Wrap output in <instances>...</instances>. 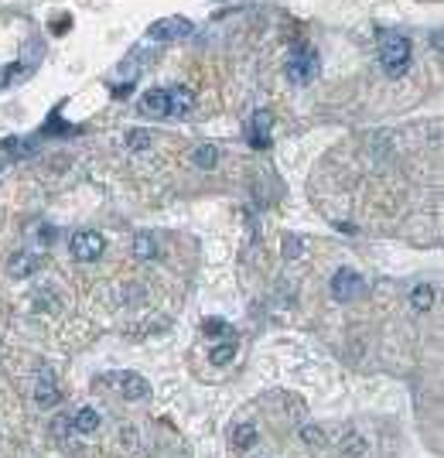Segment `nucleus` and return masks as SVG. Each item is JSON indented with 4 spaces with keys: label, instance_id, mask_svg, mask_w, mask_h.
Returning a JSON list of instances; mask_svg holds the SVG:
<instances>
[{
    "label": "nucleus",
    "instance_id": "11",
    "mask_svg": "<svg viewBox=\"0 0 444 458\" xmlns=\"http://www.w3.org/2000/svg\"><path fill=\"white\" fill-rule=\"evenodd\" d=\"M62 401V390H58V383L48 376V373H41L38 376V387H35V403L38 407H52V403Z\"/></svg>",
    "mask_w": 444,
    "mask_h": 458
},
{
    "label": "nucleus",
    "instance_id": "4",
    "mask_svg": "<svg viewBox=\"0 0 444 458\" xmlns=\"http://www.w3.org/2000/svg\"><path fill=\"white\" fill-rule=\"evenodd\" d=\"M270 130H274V113L270 110H257L246 123V140L253 151H267L270 147Z\"/></svg>",
    "mask_w": 444,
    "mask_h": 458
},
{
    "label": "nucleus",
    "instance_id": "16",
    "mask_svg": "<svg viewBox=\"0 0 444 458\" xmlns=\"http://www.w3.org/2000/svg\"><path fill=\"white\" fill-rule=\"evenodd\" d=\"M232 445L243 448V452L253 448V445H257V428H253V424H236V428H232Z\"/></svg>",
    "mask_w": 444,
    "mask_h": 458
},
{
    "label": "nucleus",
    "instance_id": "10",
    "mask_svg": "<svg viewBox=\"0 0 444 458\" xmlns=\"http://www.w3.org/2000/svg\"><path fill=\"white\" fill-rule=\"evenodd\" d=\"M68 424H72L75 434H93V431L100 428V410H93V407H79V410L68 417Z\"/></svg>",
    "mask_w": 444,
    "mask_h": 458
},
{
    "label": "nucleus",
    "instance_id": "18",
    "mask_svg": "<svg viewBox=\"0 0 444 458\" xmlns=\"http://www.w3.org/2000/svg\"><path fill=\"white\" fill-rule=\"evenodd\" d=\"M151 144H154V137H151L147 130H140V127L127 134V147H130V151H147Z\"/></svg>",
    "mask_w": 444,
    "mask_h": 458
},
{
    "label": "nucleus",
    "instance_id": "6",
    "mask_svg": "<svg viewBox=\"0 0 444 458\" xmlns=\"http://www.w3.org/2000/svg\"><path fill=\"white\" fill-rule=\"evenodd\" d=\"M195 31V24L188 21V17H161V21H154L151 24V38H158V42H178V38H188Z\"/></svg>",
    "mask_w": 444,
    "mask_h": 458
},
{
    "label": "nucleus",
    "instance_id": "1",
    "mask_svg": "<svg viewBox=\"0 0 444 458\" xmlns=\"http://www.w3.org/2000/svg\"><path fill=\"white\" fill-rule=\"evenodd\" d=\"M380 62H383V72L389 79H400L407 68H410V38L403 35H383L380 38Z\"/></svg>",
    "mask_w": 444,
    "mask_h": 458
},
{
    "label": "nucleus",
    "instance_id": "7",
    "mask_svg": "<svg viewBox=\"0 0 444 458\" xmlns=\"http://www.w3.org/2000/svg\"><path fill=\"white\" fill-rule=\"evenodd\" d=\"M110 380L120 387V394H123L127 401H147V397H151V383H147L140 373H133V369L116 373V376H110Z\"/></svg>",
    "mask_w": 444,
    "mask_h": 458
},
{
    "label": "nucleus",
    "instance_id": "22",
    "mask_svg": "<svg viewBox=\"0 0 444 458\" xmlns=\"http://www.w3.org/2000/svg\"><path fill=\"white\" fill-rule=\"evenodd\" d=\"M431 48H434V52H441V31H434V38H431Z\"/></svg>",
    "mask_w": 444,
    "mask_h": 458
},
{
    "label": "nucleus",
    "instance_id": "15",
    "mask_svg": "<svg viewBox=\"0 0 444 458\" xmlns=\"http://www.w3.org/2000/svg\"><path fill=\"white\" fill-rule=\"evenodd\" d=\"M133 257H140V260H154V257H158V243H154L151 232L133 236Z\"/></svg>",
    "mask_w": 444,
    "mask_h": 458
},
{
    "label": "nucleus",
    "instance_id": "20",
    "mask_svg": "<svg viewBox=\"0 0 444 458\" xmlns=\"http://www.w3.org/2000/svg\"><path fill=\"white\" fill-rule=\"evenodd\" d=\"M205 336H229V325L222 322V318H205Z\"/></svg>",
    "mask_w": 444,
    "mask_h": 458
},
{
    "label": "nucleus",
    "instance_id": "8",
    "mask_svg": "<svg viewBox=\"0 0 444 458\" xmlns=\"http://www.w3.org/2000/svg\"><path fill=\"white\" fill-rule=\"evenodd\" d=\"M140 113L171 116V93H167V89H147V93L140 96Z\"/></svg>",
    "mask_w": 444,
    "mask_h": 458
},
{
    "label": "nucleus",
    "instance_id": "13",
    "mask_svg": "<svg viewBox=\"0 0 444 458\" xmlns=\"http://www.w3.org/2000/svg\"><path fill=\"white\" fill-rule=\"evenodd\" d=\"M171 93V116H188V110H192V93L185 89V86H178V89H167Z\"/></svg>",
    "mask_w": 444,
    "mask_h": 458
},
{
    "label": "nucleus",
    "instance_id": "3",
    "mask_svg": "<svg viewBox=\"0 0 444 458\" xmlns=\"http://www.w3.org/2000/svg\"><path fill=\"white\" fill-rule=\"evenodd\" d=\"M362 291H366V281H362L359 271L342 267V271H335L332 274V297L335 301H355Z\"/></svg>",
    "mask_w": 444,
    "mask_h": 458
},
{
    "label": "nucleus",
    "instance_id": "12",
    "mask_svg": "<svg viewBox=\"0 0 444 458\" xmlns=\"http://www.w3.org/2000/svg\"><path fill=\"white\" fill-rule=\"evenodd\" d=\"M434 301H438L434 284H417L414 291H410V308H414V311H431Z\"/></svg>",
    "mask_w": 444,
    "mask_h": 458
},
{
    "label": "nucleus",
    "instance_id": "2",
    "mask_svg": "<svg viewBox=\"0 0 444 458\" xmlns=\"http://www.w3.org/2000/svg\"><path fill=\"white\" fill-rule=\"evenodd\" d=\"M68 250H72L75 260L93 264V260H100V257L107 253V239H103V232H96V229H79V232H72Z\"/></svg>",
    "mask_w": 444,
    "mask_h": 458
},
{
    "label": "nucleus",
    "instance_id": "14",
    "mask_svg": "<svg viewBox=\"0 0 444 458\" xmlns=\"http://www.w3.org/2000/svg\"><path fill=\"white\" fill-rule=\"evenodd\" d=\"M192 161L198 165V168H216L219 165V147L216 144H202V147H195V154H192Z\"/></svg>",
    "mask_w": 444,
    "mask_h": 458
},
{
    "label": "nucleus",
    "instance_id": "5",
    "mask_svg": "<svg viewBox=\"0 0 444 458\" xmlns=\"http://www.w3.org/2000/svg\"><path fill=\"white\" fill-rule=\"evenodd\" d=\"M315 75H318V55H315L311 48L297 52V55L287 62V79H290L294 86H308Z\"/></svg>",
    "mask_w": 444,
    "mask_h": 458
},
{
    "label": "nucleus",
    "instance_id": "17",
    "mask_svg": "<svg viewBox=\"0 0 444 458\" xmlns=\"http://www.w3.org/2000/svg\"><path fill=\"white\" fill-rule=\"evenodd\" d=\"M366 455V438L362 434H345L342 438V458H362Z\"/></svg>",
    "mask_w": 444,
    "mask_h": 458
},
{
    "label": "nucleus",
    "instance_id": "19",
    "mask_svg": "<svg viewBox=\"0 0 444 458\" xmlns=\"http://www.w3.org/2000/svg\"><path fill=\"white\" fill-rule=\"evenodd\" d=\"M232 356H236V342H232V339H225L222 345L212 349V366H229V363H232Z\"/></svg>",
    "mask_w": 444,
    "mask_h": 458
},
{
    "label": "nucleus",
    "instance_id": "21",
    "mask_svg": "<svg viewBox=\"0 0 444 458\" xmlns=\"http://www.w3.org/2000/svg\"><path fill=\"white\" fill-rule=\"evenodd\" d=\"M301 438H304L308 445H322V441H325V434H322L318 428H304V431H301Z\"/></svg>",
    "mask_w": 444,
    "mask_h": 458
},
{
    "label": "nucleus",
    "instance_id": "9",
    "mask_svg": "<svg viewBox=\"0 0 444 458\" xmlns=\"http://www.w3.org/2000/svg\"><path fill=\"white\" fill-rule=\"evenodd\" d=\"M41 271V257L38 253H14L10 260H7V274L10 277H31V274H38Z\"/></svg>",
    "mask_w": 444,
    "mask_h": 458
}]
</instances>
